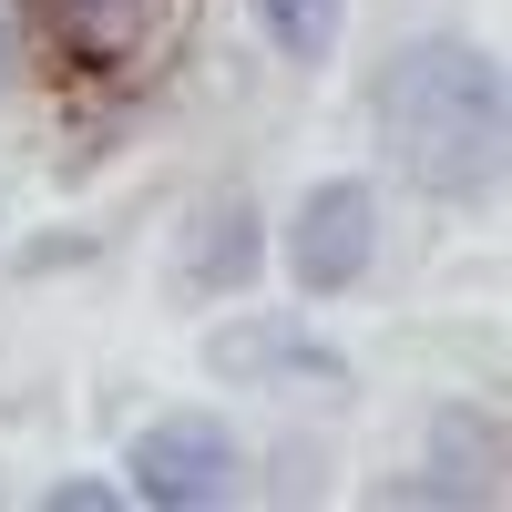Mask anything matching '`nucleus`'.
<instances>
[{"mask_svg":"<svg viewBox=\"0 0 512 512\" xmlns=\"http://www.w3.org/2000/svg\"><path fill=\"white\" fill-rule=\"evenodd\" d=\"M379 134L410 164V185L431 195H472L502 164V72L492 52H461V41H420L390 62L379 82Z\"/></svg>","mask_w":512,"mask_h":512,"instance_id":"1","label":"nucleus"},{"mask_svg":"<svg viewBox=\"0 0 512 512\" xmlns=\"http://www.w3.org/2000/svg\"><path fill=\"white\" fill-rule=\"evenodd\" d=\"M134 482H144V502H226L236 492V441L216 420H154L134 441Z\"/></svg>","mask_w":512,"mask_h":512,"instance_id":"2","label":"nucleus"},{"mask_svg":"<svg viewBox=\"0 0 512 512\" xmlns=\"http://www.w3.org/2000/svg\"><path fill=\"white\" fill-rule=\"evenodd\" d=\"M369 185H318L308 205H297V287H349L369 267Z\"/></svg>","mask_w":512,"mask_h":512,"instance_id":"3","label":"nucleus"},{"mask_svg":"<svg viewBox=\"0 0 512 512\" xmlns=\"http://www.w3.org/2000/svg\"><path fill=\"white\" fill-rule=\"evenodd\" d=\"M52 21H62V41L82 62H134L154 41V21H164V0H52Z\"/></svg>","mask_w":512,"mask_h":512,"instance_id":"4","label":"nucleus"},{"mask_svg":"<svg viewBox=\"0 0 512 512\" xmlns=\"http://www.w3.org/2000/svg\"><path fill=\"white\" fill-rule=\"evenodd\" d=\"M246 267H256V226H246V205H216L205 216V236H195V287H246Z\"/></svg>","mask_w":512,"mask_h":512,"instance_id":"5","label":"nucleus"},{"mask_svg":"<svg viewBox=\"0 0 512 512\" xmlns=\"http://www.w3.org/2000/svg\"><path fill=\"white\" fill-rule=\"evenodd\" d=\"M216 369H308V379H338L328 349H308V338H277V328H236V338H216Z\"/></svg>","mask_w":512,"mask_h":512,"instance_id":"6","label":"nucleus"},{"mask_svg":"<svg viewBox=\"0 0 512 512\" xmlns=\"http://www.w3.org/2000/svg\"><path fill=\"white\" fill-rule=\"evenodd\" d=\"M256 21H267V41L287 62H318L338 41V0H256Z\"/></svg>","mask_w":512,"mask_h":512,"instance_id":"7","label":"nucleus"},{"mask_svg":"<svg viewBox=\"0 0 512 512\" xmlns=\"http://www.w3.org/2000/svg\"><path fill=\"white\" fill-rule=\"evenodd\" d=\"M11 72H21V11L0 0V93H11Z\"/></svg>","mask_w":512,"mask_h":512,"instance_id":"8","label":"nucleus"}]
</instances>
